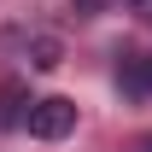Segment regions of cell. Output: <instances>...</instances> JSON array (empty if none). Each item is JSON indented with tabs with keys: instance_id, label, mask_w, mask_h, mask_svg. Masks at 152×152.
<instances>
[{
	"instance_id": "3",
	"label": "cell",
	"mask_w": 152,
	"mask_h": 152,
	"mask_svg": "<svg viewBox=\"0 0 152 152\" xmlns=\"http://www.w3.org/2000/svg\"><path fill=\"white\" fill-rule=\"evenodd\" d=\"M29 53H35V58H29L35 70H53V64H58V41H53V35H35V47H29Z\"/></svg>"
},
{
	"instance_id": "4",
	"label": "cell",
	"mask_w": 152,
	"mask_h": 152,
	"mask_svg": "<svg viewBox=\"0 0 152 152\" xmlns=\"http://www.w3.org/2000/svg\"><path fill=\"white\" fill-rule=\"evenodd\" d=\"M18 105H23V99L6 88V94H0V123H12V117H18Z\"/></svg>"
},
{
	"instance_id": "2",
	"label": "cell",
	"mask_w": 152,
	"mask_h": 152,
	"mask_svg": "<svg viewBox=\"0 0 152 152\" xmlns=\"http://www.w3.org/2000/svg\"><path fill=\"white\" fill-rule=\"evenodd\" d=\"M117 88L134 99H146L152 94V53H123L117 58Z\"/></svg>"
},
{
	"instance_id": "5",
	"label": "cell",
	"mask_w": 152,
	"mask_h": 152,
	"mask_svg": "<svg viewBox=\"0 0 152 152\" xmlns=\"http://www.w3.org/2000/svg\"><path fill=\"white\" fill-rule=\"evenodd\" d=\"M129 6H134V12H140V18H152V0H129Z\"/></svg>"
},
{
	"instance_id": "1",
	"label": "cell",
	"mask_w": 152,
	"mask_h": 152,
	"mask_svg": "<svg viewBox=\"0 0 152 152\" xmlns=\"http://www.w3.org/2000/svg\"><path fill=\"white\" fill-rule=\"evenodd\" d=\"M23 129L35 134V140H64V134L76 129V99H64V94L29 99V111H23Z\"/></svg>"
}]
</instances>
